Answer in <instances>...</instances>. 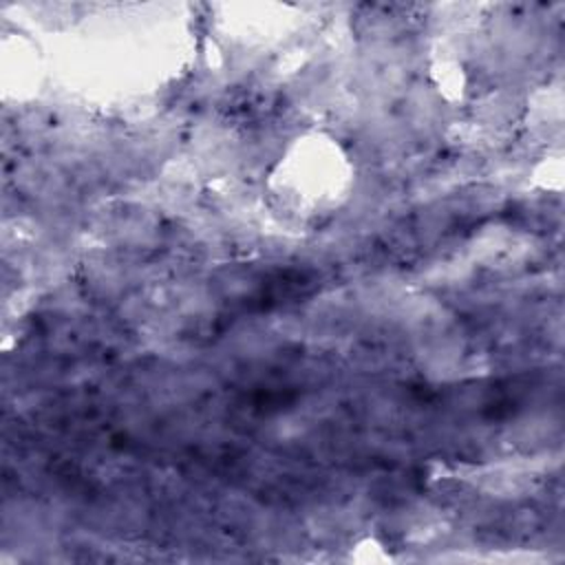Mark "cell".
Listing matches in <instances>:
<instances>
[{
    "mask_svg": "<svg viewBox=\"0 0 565 565\" xmlns=\"http://www.w3.org/2000/svg\"><path fill=\"white\" fill-rule=\"evenodd\" d=\"M347 157L329 139H298L285 161L276 168V194L302 216H322L338 203L347 185Z\"/></svg>",
    "mask_w": 565,
    "mask_h": 565,
    "instance_id": "cell-1",
    "label": "cell"
}]
</instances>
